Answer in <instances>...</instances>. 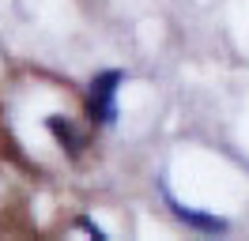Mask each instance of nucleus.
Instances as JSON below:
<instances>
[{
    "instance_id": "obj_5",
    "label": "nucleus",
    "mask_w": 249,
    "mask_h": 241,
    "mask_svg": "<svg viewBox=\"0 0 249 241\" xmlns=\"http://www.w3.org/2000/svg\"><path fill=\"white\" fill-rule=\"evenodd\" d=\"M76 226H83V230H87V234H91V238H98V241H106V230H102V226H94L91 219H87V215H79V219H76Z\"/></svg>"
},
{
    "instance_id": "obj_4",
    "label": "nucleus",
    "mask_w": 249,
    "mask_h": 241,
    "mask_svg": "<svg viewBox=\"0 0 249 241\" xmlns=\"http://www.w3.org/2000/svg\"><path fill=\"white\" fill-rule=\"evenodd\" d=\"M121 83H124V72L109 68V72H102V75H94V79H91V94H117Z\"/></svg>"
},
{
    "instance_id": "obj_1",
    "label": "nucleus",
    "mask_w": 249,
    "mask_h": 241,
    "mask_svg": "<svg viewBox=\"0 0 249 241\" xmlns=\"http://www.w3.org/2000/svg\"><path fill=\"white\" fill-rule=\"evenodd\" d=\"M162 196H166V204H170L174 219L178 223H185L189 230H200V234H227L231 230V223L227 219H219V215H208V211H196V207H185L181 200H174V192L162 185Z\"/></svg>"
},
{
    "instance_id": "obj_2",
    "label": "nucleus",
    "mask_w": 249,
    "mask_h": 241,
    "mask_svg": "<svg viewBox=\"0 0 249 241\" xmlns=\"http://www.w3.org/2000/svg\"><path fill=\"white\" fill-rule=\"evenodd\" d=\"M46 128L53 132V139H57L61 147H68V155H79V151H83V136H79L64 117H57V113H53V117H46Z\"/></svg>"
},
{
    "instance_id": "obj_3",
    "label": "nucleus",
    "mask_w": 249,
    "mask_h": 241,
    "mask_svg": "<svg viewBox=\"0 0 249 241\" xmlns=\"http://www.w3.org/2000/svg\"><path fill=\"white\" fill-rule=\"evenodd\" d=\"M87 113H91V120H98V124H113V120H117V102H113V94H91Z\"/></svg>"
}]
</instances>
